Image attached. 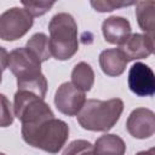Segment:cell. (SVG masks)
Here are the masks:
<instances>
[{"label":"cell","instance_id":"cell-15","mask_svg":"<svg viewBox=\"0 0 155 155\" xmlns=\"http://www.w3.org/2000/svg\"><path fill=\"white\" fill-rule=\"evenodd\" d=\"M71 81L75 87L81 91H90L94 82V73L90 64L85 62L78 63L71 71Z\"/></svg>","mask_w":155,"mask_h":155},{"label":"cell","instance_id":"cell-16","mask_svg":"<svg viewBox=\"0 0 155 155\" xmlns=\"http://www.w3.org/2000/svg\"><path fill=\"white\" fill-rule=\"evenodd\" d=\"M27 47L33 51L41 62L47 61L52 54H51V48H50V39L44 34V33H36L34 34L28 41H27Z\"/></svg>","mask_w":155,"mask_h":155},{"label":"cell","instance_id":"cell-2","mask_svg":"<svg viewBox=\"0 0 155 155\" xmlns=\"http://www.w3.org/2000/svg\"><path fill=\"white\" fill-rule=\"evenodd\" d=\"M22 137L33 148L57 154L69 137V127L64 121L52 117L38 124L22 125Z\"/></svg>","mask_w":155,"mask_h":155},{"label":"cell","instance_id":"cell-7","mask_svg":"<svg viewBox=\"0 0 155 155\" xmlns=\"http://www.w3.org/2000/svg\"><path fill=\"white\" fill-rule=\"evenodd\" d=\"M86 103L85 92L75 87L71 82H63L56 91V108L64 115H78Z\"/></svg>","mask_w":155,"mask_h":155},{"label":"cell","instance_id":"cell-8","mask_svg":"<svg viewBox=\"0 0 155 155\" xmlns=\"http://www.w3.org/2000/svg\"><path fill=\"white\" fill-rule=\"evenodd\" d=\"M128 87L139 97L155 94V73L142 62L134 63L128 71Z\"/></svg>","mask_w":155,"mask_h":155},{"label":"cell","instance_id":"cell-9","mask_svg":"<svg viewBox=\"0 0 155 155\" xmlns=\"http://www.w3.org/2000/svg\"><path fill=\"white\" fill-rule=\"evenodd\" d=\"M126 128L128 133L138 139H145L155 133V113L147 108L134 109L127 121Z\"/></svg>","mask_w":155,"mask_h":155},{"label":"cell","instance_id":"cell-3","mask_svg":"<svg viewBox=\"0 0 155 155\" xmlns=\"http://www.w3.org/2000/svg\"><path fill=\"white\" fill-rule=\"evenodd\" d=\"M124 111V102L120 98L109 101L88 99L78 114L80 126L87 131L108 132L119 121Z\"/></svg>","mask_w":155,"mask_h":155},{"label":"cell","instance_id":"cell-6","mask_svg":"<svg viewBox=\"0 0 155 155\" xmlns=\"http://www.w3.org/2000/svg\"><path fill=\"white\" fill-rule=\"evenodd\" d=\"M33 25V17L25 8L11 7L0 16V38L15 41L24 36Z\"/></svg>","mask_w":155,"mask_h":155},{"label":"cell","instance_id":"cell-10","mask_svg":"<svg viewBox=\"0 0 155 155\" xmlns=\"http://www.w3.org/2000/svg\"><path fill=\"white\" fill-rule=\"evenodd\" d=\"M102 31L107 42L121 46L131 36V24L124 17L111 16L103 21Z\"/></svg>","mask_w":155,"mask_h":155},{"label":"cell","instance_id":"cell-22","mask_svg":"<svg viewBox=\"0 0 155 155\" xmlns=\"http://www.w3.org/2000/svg\"><path fill=\"white\" fill-rule=\"evenodd\" d=\"M136 155H155V147L150 148L149 150H144V151H139Z\"/></svg>","mask_w":155,"mask_h":155},{"label":"cell","instance_id":"cell-14","mask_svg":"<svg viewBox=\"0 0 155 155\" xmlns=\"http://www.w3.org/2000/svg\"><path fill=\"white\" fill-rule=\"evenodd\" d=\"M136 18L144 33L155 31V1L145 0L136 2Z\"/></svg>","mask_w":155,"mask_h":155},{"label":"cell","instance_id":"cell-23","mask_svg":"<svg viewBox=\"0 0 155 155\" xmlns=\"http://www.w3.org/2000/svg\"><path fill=\"white\" fill-rule=\"evenodd\" d=\"M1 155H5V154H1Z\"/></svg>","mask_w":155,"mask_h":155},{"label":"cell","instance_id":"cell-20","mask_svg":"<svg viewBox=\"0 0 155 155\" xmlns=\"http://www.w3.org/2000/svg\"><path fill=\"white\" fill-rule=\"evenodd\" d=\"M1 102H2V115H1V126L7 127L13 122V116L11 113V104L6 99L4 94H1Z\"/></svg>","mask_w":155,"mask_h":155},{"label":"cell","instance_id":"cell-19","mask_svg":"<svg viewBox=\"0 0 155 155\" xmlns=\"http://www.w3.org/2000/svg\"><path fill=\"white\" fill-rule=\"evenodd\" d=\"M136 2H117V1H91L92 7L96 8V11L99 12H110L115 8L124 7V6H131Z\"/></svg>","mask_w":155,"mask_h":155},{"label":"cell","instance_id":"cell-17","mask_svg":"<svg viewBox=\"0 0 155 155\" xmlns=\"http://www.w3.org/2000/svg\"><path fill=\"white\" fill-rule=\"evenodd\" d=\"M62 155H94V145L88 140L76 139L67 145Z\"/></svg>","mask_w":155,"mask_h":155},{"label":"cell","instance_id":"cell-13","mask_svg":"<svg viewBox=\"0 0 155 155\" xmlns=\"http://www.w3.org/2000/svg\"><path fill=\"white\" fill-rule=\"evenodd\" d=\"M125 151V142L116 134H104L94 144V155H124Z\"/></svg>","mask_w":155,"mask_h":155},{"label":"cell","instance_id":"cell-18","mask_svg":"<svg viewBox=\"0 0 155 155\" xmlns=\"http://www.w3.org/2000/svg\"><path fill=\"white\" fill-rule=\"evenodd\" d=\"M24 8L30 13L31 17H39L45 15L53 5V1H22Z\"/></svg>","mask_w":155,"mask_h":155},{"label":"cell","instance_id":"cell-1","mask_svg":"<svg viewBox=\"0 0 155 155\" xmlns=\"http://www.w3.org/2000/svg\"><path fill=\"white\" fill-rule=\"evenodd\" d=\"M7 67L17 79L19 91H29L44 98L47 80L41 73V61L28 47H18L7 56Z\"/></svg>","mask_w":155,"mask_h":155},{"label":"cell","instance_id":"cell-21","mask_svg":"<svg viewBox=\"0 0 155 155\" xmlns=\"http://www.w3.org/2000/svg\"><path fill=\"white\" fill-rule=\"evenodd\" d=\"M144 38H145V41L148 44V47H149L150 52L155 54V31L145 33L144 34Z\"/></svg>","mask_w":155,"mask_h":155},{"label":"cell","instance_id":"cell-4","mask_svg":"<svg viewBox=\"0 0 155 155\" xmlns=\"http://www.w3.org/2000/svg\"><path fill=\"white\" fill-rule=\"evenodd\" d=\"M51 54L58 61L71 58L79 50L78 24L67 12L57 13L48 24Z\"/></svg>","mask_w":155,"mask_h":155},{"label":"cell","instance_id":"cell-12","mask_svg":"<svg viewBox=\"0 0 155 155\" xmlns=\"http://www.w3.org/2000/svg\"><path fill=\"white\" fill-rule=\"evenodd\" d=\"M121 52L125 54L127 61H134V59H142L148 58L150 56V50L148 47V44L145 41L144 35L142 34H131V36L119 47Z\"/></svg>","mask_w":155,"mask_h":155},{"label":"cell","instance_id":"cell-11","mask_svg":"<svg viewBox=\"0 0 155 155\" xmlns=\"http://www.w3.org/2000/svg\"><path fill=\"white\" fill-rule=\"evenodd\" d=\"M128 61L120 48H108L99 54V65L103 73L108 76L121 75L127 65Z\"/></svg>","mask_w":155,"mask_h":155},{"label":"cell","instance_id":"cell-5","mask_svg":"<svg viewBox=\"0 0 155 155\" xmlns=\"http://www.w3.org/2000/svg\"><path fill=\"white\" fill-rule=\"evenodd\" d=\"M13 110L22 125L38 124L54 117L51 108L44 98L29 91H17L13 98Z\"/></svg>","mask_w":155,"mask_h":155}]
</instances>
